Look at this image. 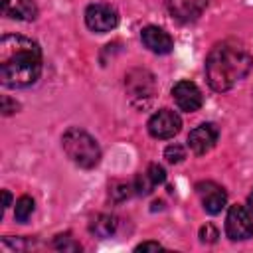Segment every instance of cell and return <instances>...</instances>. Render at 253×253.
I'll list each match as a JSON object with an SVG mask.
<instances>
[{"label":"cell","mask_w":253,"mask_h":253,"mask_svg":"<svg viewBox=\"0 0 253 253\" xmlns=\"http://www.w3.org/2000/svg\"><path fill=\"white\" fill-rule=\"evenodd\" d=\"M42 73L40 45L18 34H6L0 40V83L10 89L34 85Z\"/></svg>","instance_id":"cell-1"},{"label":"cell","mask_w":253,"mask_h":253,"mask_svg":"<svg viewBox=\"0 0 253 253\" xmlns=\"http://www.w3.org/2000/svg\"><path fill=\"white\" fill-rule=\"evenodd\" d=\"M253 67V57L249 51L235 42H221L211 47L206 59V77L213 91H229Z\"/></svg>","instance_id":"cell-2"},{"label":"cell","mask_w":253,"mask_h":253,"mask_svg":"<svg viewBox=\"0 0 253 253\" xmlns=\"http://www.w3.org/2000/svg\"><path fill=\"white\" fill-rule=\"evenodd\" d=\"M61 146L67 158L79 168H87V170L95 168L101 160V148L97 140L83 128H77V126L67 128L61 136Z\"/></svg>","instance_id":"cell-3"},{"label":"cell","mask_w":253,"mask_h":253,"mask_svg":"<svg viewBox=\"0 0 253 253\" xmlns=\"http://www.w3.org/2000/svg\"><path fill=\"white\" fill-rule=\"evenodd\" d=\"M85 24L91 32L97 34H107L117 28L119 24V14L111 4L105 2H93L85 8Z\"/></svg>","instance_id":"cell-4"},{"label":"cell","mask_w":253,"mask_h":253,"mask_svg":"<svg viewBox=\"0 0 253 253\" xmlns=\"http://www.w3.org/2000/svg\"><path fill=\"white\" fill-rule=\"evenodd\" d=\"M125 87L128 91V97L132 103L138 101H150L156 93V81L150 71L146 69H132L125 77Z\"/></svg>","instance_id":"cell-5"},{"label":"cell","mask_w":253,"mask_h":253,"mask_svg":"<svg viewBox=\"0 0 253 253\" xmlns=\"http://www.w3.org/2000/svg\"><path fill=\"white\" fill-rule=\"evenodd\" d=\"M225 233L231 241H245L253 237V217L245 206H231L225 217Z\"/></svg>","instance_id":"cell-6"},{"label":"cell","mask_w":253,"mask_h":253,"mask_svg":"<svg viewBox=\"0 0 253 253\" xmlns=\"http://www.w3.org/2000/svg\"><path fill=\"white\" fill-rule=\"evenodd\" d=\"M180 126H182L180 115L176 111H170V109H158L148 119V132H150V136L160 138V140H166V138H172L174 134H178Z\"/></svg>","instance_id":"cell-7"},{"label":"cell","mask_w":253,"mask_h":253,"mask_svg":"<svg viewBox=\"0 0 253 253\" xmlns=\"http://www.w3.org/2000/svg\"><path fill=\"white\" fill-rule=\"evenodd\" d=\"M172 97H174V103L178 105V109L186 111V113L198 111L202 107V103H204L200 87L196 83L188 81V79H182L172 87Z\"/></svg>","instance_id":"cell-8"},{"label":"cell","mask_w":253,"mask_h":253,"mask_svg":"<svg viewBox=\"0 0 253 253\" xmlns=\"http://www.w3.org/2000/svg\"><path fill=\"white\" fill-rule=\"evenodd\" d=\"M217 136H219L217 126L213 123H204V125L196 126L194 130H190V134H188V146H190V150L194 154L202 156V154L210 152L215 146Z\"/></svg>","instance_id":"cell-9"},{"label":"cell","mask_w":253,"mask_h":253,"mask_svg":"<svg viewBox=\"0 0 253 253\" xmlns=\"http://www.w3.org/2000/svg\"><path fill=\"white\" fill-rule=\"evenodd\" d=\"M196 192H198V196H200V200H202V206H204V210L208 211V213H219L221 211V208L225 206V202H227V194H225V190L219 186V184H215V182H200L198 186H196Z\"/></svg>","instance_id":"cell-10"},{"label":"cell","mask_w":253,"mask_h":253,"mask_svg":"<svg viewBox=\"0 0 253 253\" xmlns=\"http://www.w3.org/2000/svg\"><path fill=\"white\" fill-rule=\"evenodd\" d=\"M140 40H142V43H144L152 53H158V55L170 53L172 47H174L172 36H170L168 32H164L162 28H158V26H146V28H142Z\"/></svg>","instance_id":"cell-11"},{"label":"cell","mask_w":253,"mask_h":253,"mask_svg":"<svg viewBox=\"0 0 253 253\" xmlns=\"http://www.w3.org/2000/svg\"><path fill=\"white\" fill-rule=\"evenodd\" d=\"M208 6V0H168V10L178 22L198 20Z\"/></svg>","instance_id":"cell-12"},{"label":"cell","mask_w":253,"mask_h":253,"mask_svg":"<svg viewBox=\"0 0 253 253\" xmlns=\"http://www.w3.org/2000/svg\"><path fill=\"white\" fill-rule=\"evenodd\" d=\"M164 180H166L164 168H162L160 164H150V166L146 168V172H142V174L136 176V180H134V190H136V194L146 196V194H150L158 184H164Z\"/></svg>","instance_id":"cell-13"},{"label":"cell","mask_w":253,"mask_h":253,"mask_svg":"<svg viewBox=\"0 0 253 253\" xmlns=\"http://www.w3.org/2000/svg\"><path fill=\"white\" fill-rule=\"evenodd\" d=\"M2 10L6 16L14 18V20H36L38 16V6L34 0H4L2 2Z\"/></svg>","instance_id":"cell-14"},{"label":"cell","mask_w":253,"mask_h":253,"mask_svg":"<svg viewBox=\"0 0 253 253\" xmlns=\"http://www.w3.org/2000/svg\"><path fill=\"white\" fill-rule=\"evenodd\" d=\"M89 229L97 237H111L117 231V217L115 215H109V213H101V215H97L91 221Z\"/></svg>","instance_id":"cell-15"},{"label":"cell","mask_w":253,"mask_h":253,"mask_svg":"<svg viewBox=\"0 0 253 253\" xmlns=\"http://www.w3.org/2000/svg\"><path fill=\"white\" fill-rule=\"evenodd\" d=\"M34 213V200L30 196H22L16 202V210H14V217L20 223H26L30 219V215Z\"/></svg>","instance_id":"cell-16"},{"label":"cell","mask_w":253,"mask_h":253,"mask_svg":"<svg viewBox=\"0 0 253 253\" xmlns=\"http://www.w3.org/2000/svg\"><path fill=\"white\" fill-rule=\"evenodd\" d=\"M132 190H134V184L130 186V184H126V182H115V184L111 186V196H113L117 202H123L125 198H128V196L132 194Z\"/></svg>","instance_id":"cell-17"},{"label":"cell","mask_w":253,"mask_h":253,"mask_svg":"<svg viewBox=\"0 0 253 253\" xmlns=\"http://www.w3.org/2000/svg\"><path fill=\"white\" fill-rule=\"evenodd\" d=\"M184 156H186V152H184V148H182L180 144H170V146H166V150H164V158H166L170 164L182 162Z\"/></svg>","instance_id":"cell-18"},{"label":"cell","mask_w":253,"mask_h":253,"mask_svg":"<svg viewBox=\"0 0 253 253\" xmlns=\"http://www.w3.org/2000/svg\"><path fill=\"white\" fill-rule=\"evenodd\" d=\"M53 245H55V249H63V251H79L81 249V245L77 241H73L71 235H57Z\"/></svg>","instance_id":"cell-19"},{"label":"cell","mask_w":253,"mask_h":253,"mask_svg":"<svg viewBox=\"0 0 253 253\" xmlns=\"http://www.w3.org/2000/svg\"><path fill=\"white\" fill-rule=\"evenodd\" d=\"M217 237H219V233H217V229H215L211 223H206V225L200 229V239H202L204 243H213Z\"/></svg>","instance_id":"cell-20"},{"label":"cell","mask_w":253,"mask_h":253,"mask_svg":"<svg viewBox=\"0 0 253 253\" xmlns=\"http://www.w3.org/2000/svg\"><path fill=\"white\" fill-rule=\"evenodd\" d=\"M16 109H18V105H16V103H12V101H10V97H2V113H4V115L14 113Z\"/></svg>","instance_id":"cell-21"},{"label":"cell","mask_w":253,"mask_h":253,"mask_svg":"<svg viewBox=\"0 0 253 253\" xmlns=\"http://www.w3.org/2000/svg\"><path fill=\"white\" fill-rule=\"evenodd\" d=\"M148 249L158 251V249H162V245H160V243H156V241H144V243L136 245V251H148Z\"/></svg>","instance_id":"cell-22"},{"label":"cell","mask_w":253,"mask_h":253,"mask_svg":"<svg viewBox=\"0 0 253 253\" xmlns=\"http://www.w3.org/2000/svg\"><path fill=\"white\" fill-rule=\"evenodd\" d=\"M2 198H4V210H6V208L10 206V202H12V196H10L8 190H4V192H2Z\"/></svg>","instance_id":"cell-23"},{"label":"cell","mask_w":253,"mask_h":253,"mask_svg":"<svg viewBox=\"0 0 253 253\" xmlns=\"http://www.w3.org/2000/svg\"><path fill=\"white\" fill-rule=\"evenodd\" d=\"M247 206H249V210L253 211V190H251L249 196H247Z\"/></svg>","instance_id":"cell-24"},{"label":"cell","mask_w":253,"mask_h":253,"mask_svg":"<svg viewBox=\"0 0 253 253\" xmlns=\"http://www.w3.org/2000/svg\"><path fill=\"white\" fill-rule=\"evenodd\" d=\"M2 2H4V0H2Z\"/></svg>","instance_id":"cell-25"}]
</instances>
